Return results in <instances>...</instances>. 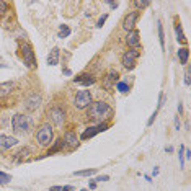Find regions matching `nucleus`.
Here are the masks:
<instances>
[{
	"label": "nucleus",
	"mask_w": 191,
	"mask_h": 191,
	"mask_svg": "<svg viewBox=\"0 0 191 191\" xmlns=\"http://www.w3.org/2000/svg\"><path fill=\"white\" fill-rule=\"evenodd\" d=\"M188 56H189V51H188L186 47H181L180 51H178V59H180L181 64H186L188 62Z\"/></svg>",
	"instance_id": "18"
},
{
	"label": "nucleus",
	"mask_w": 191,
	"mask_h": 191,
	"mask_svg": "<svg viewBox=\"0 0 191 191\" xmlns=\"http://www.w3.org/2000/svg\"><path fill=\"white\" fill-rule=\"evenodd\" d=\"M137 17H139V13H137V12H132V13H129V15H127V17L124 18V21H123L124 30H127V31H134V26H136Z\"/></svg>",
	"instance_id": "10"
},
{
	"label": "nucleus",
	"mask_w": 191,
	"mask_h": 191,
	"mask_svg": "<svg viewBox=\"0 0 191 191\" xmlns=\"http://www.w3.org/2000/svg\"><path fill=\"white\" fill-rule=\"evenodd\" d=\"M108 113H110V106L105 101H95V103H90L88 106V116L91 119H101Z\"/></svg>",
	"instance_id": "2"
},
{
	"label": "nucleus",
	"mask_w": 191,
	"mask_h": 191,
	"mask_svg": "<svg viewBox=\"0 0 191 191\" xmlns=\"http://www.w3.org/2000/svg\"><path fill=\"white\" fill-rule=\"evenodd\" d=\"M126 42H127V44H129L131 47H137L139 42H140V39H139V33H137V31H131L129 34H127V38H126Z\"/></svg>",
	"instance_id": "16"
},
{
	"label": "nucleus",
	"mask_w": 191,
	"mask_h": 191,
	"mask_svg": "<svg viewBox=\"0 0 191 191\" xmlns=\"http://www.w3.org/2000/svg\"><path fill=\"white\" fill-rule=\"evenodd\" d=\"M137 57H139V51H137V49H131V51H126L124 56H123V66H124L126 69H134Z\"/></svg>",
	"instance_id": "6"
},
{
	"label": "nucleus",
	"mask_w": 191,
	"mask_h": 191,
	"mask_svg": "<svg viewBox=\"0 0 191 191\" xmlns=\"http://www.w3.org/2000/svg\"><path fill=\"white\" fill-rule=\"evenodd\" d=\"M183 150H185V147H183V145H180V152H178V159H180V168H183V164H185V162H183Z\"/></svg>",
	"instance_id": "27"
},
{
	"label": "nucleus",
	"mask_w": 191,
	"mask_h": 191,
	"mask_svg": "<svg viewBox=\"0 0 191 191\" xmlns=\"http://www.w3.org/2000/svg\"><path fill=\"white\" fill-rule=\"evenodd\" d=\"M26 108L28 110H36L38 106H39V103H41V96L39 95H36V93H33L30 98H26Z\"/></svg>",
	"instance_id": "13"
},
{
	"label": "nucleus",
	"mask_w": 191,
	"mask_h": 191,
	"mask_svg": "<svg viewBox=\"0 0 191 191\" xmlns=\"http://www.w3.org/2000/svg\"><path fill=\"white\" fill-rule=\"evenodd\" d=\"M61 191H74V186H62Z\"/></svg>",
	"instance_id": "33"
},
{
	"label": "nucleus",
	"mask_w": 191,
	"mask_h": 191,
	"mask_svg": "<svg viewBox=\"0 0 191 191\" xmlns=\"http://www.w3.org/2000/svg\"><path fill=\"white\" fill-rule=\"evenodd\" d=\"M7 66H5V64H0V69H5Z\"/></svg>",
	"instance_id": "39"
},
{
	"label": "nucleus",
	"mask_w": 191,
	"mask_h": 191,
	"mask_svg": "<svg viewBox=\"0 0 191 191\" xmlns=\"http://www.w3.org/2000/svg\"><path fill=\"white\" fill-rule=\"evenodd\" d=\"M61 188H62V186H52L51 191H61Z\"/></svg>",
	"instance_id": "36"
},
{
	"label": "nucleus",
	"mask_w": 191,
	"mask_h": 191,
	"mask_svg": "<svg viewBox=\"0 0 191 191\" xmlns=\"http://www.w3.org/2000/svg\"><path fill=\"white\" fill-rule=\"evenodd\" d=\"M118 72L116 70H110L108 74H106V77H105V80H103V87L106 88V90H111L113 87H115V82H118Z\"/></svg>",
	"instance_id": "9"
},
{
	"label": "nucleus",
	"mask_w": 191,
	"mask_h": 191,
	"mask_svg": "<svg viewBox=\"0 0 191 191\" xmlns=\"http://www.w3.org/2000/svg\"><path fill=\"white\" fill-rule=\"evenodd\" d=\"M185 157H186V159H191V152H189V150H186V154H185Z\"/></svg>",
	"instance_id": "38"
},
{
	"label": "nucleus",
	"mask_w": 191,
	"mask_h": 191,
	"mask_svg": "<svg viewBox=\"0 0 191 191\" xmlns=\"http://www.w3.org/2000/svg\"><path fill=\"white\" fill-rule=\"evenodd\" d=\"M10 180H12V176H10V175H7V173H3V172H0V183H2V185L8 183Z\"/></svg>",
	"instance_id": "26"
},
{
	"label": "nucleus",
	"mask_w": 191,
	"mask_h": 191,
	"mask_svg": "<svg viewBox=\"0 0 191 191\" xmlns=\"http://www.w3.org/2000/svg\"><path fill=\"white\" fill-rule=\"evenodd\" d=\"M13 87H15V83H13V82H2V83H0V96L8 95L10 91L13 90Z\"/></svg>",
	"instance_id": "17"
},
{
	"label": "nucleus",
	"mask_w": 191,
	"mask_h": 191,
	"mask_svg": "<svg viewBox=\"0 0 191 191\" xmlns=\"http://www.w3.org/2000/svg\"><path fill=\"white\" fill-rule=\"evenodd\" d=\"M18 140L15 137L8 136V134H0V150H8V149L15 147Z\"/></svg>",
	"instance_id": "8"
},
{
	"label": "nucleus",
	"mask_w": 191,
	"mask_h": 191,
	"mask_svg": "<svg viewBox=\"0 0 191 191\" xmlns=\"http://www.w3.org/2000/svg\"><path fill=\"white\" fill-rule=\"evenodd\" d=\"M74 82L83 85V87H88V85H93L95 83V77H91L88 74H80V75L74 77Z\"/></svg>",
	"instance_id": "11"
},
{
	"label": "nucleus",
	"mask_w": 191,
	"mask_h": 191,
	"mask_svg": "<svg viewBox=\"0 0 191 191\" xmlns=\"http://www.w3.org/2000/svg\"><path fill=\"white\" fill-rule=\"evenodd\" d=\"M36 139L39 140L41 145H49L52 140V127L49 124H42L36 132Z\"/></svg>",
	"instance_id": "4"
},
{
	"label": "nucleus",
	"mask_w": 191,
	"mask_h": 191,
	"mask_svg": "<svg viewBox=\"0 0 191 191\" xmlns=\"http://www.w3.org/2000/svg\"><path fill=\"white\" fill-rule=\"evenodd\" d=\"M106 18H108V15H103V17H100V20H98V23H96V26H98V28H101V26L105 25V21H106Z\"/></svg>",
	"instance_id": "29"
},
{
	"label": "nucleus",
	"mask_w": 191,
	"mask_h": 191,
	"mask_svg": "<svg viewBox=\"0 0 191 191\" xmlns=\"http://www.w3.org/2000/svg\"><path fill=\"white\" fill-rule=\"evenodd\" d=\"M70 34V28L67 26V25H61V28H59V34L57 36L59 38H67Z\"/></svg>",
	"instance_id": "20"
},
{
	"label": "nucleus",
	"mask_w": 191,
	"mask_h": 191,
	"mask_svg": "<svg viewBox=\"0 0 191 191\" xmlns=\"http://www.w3.org/2000/svg\"><path fill=\"white\" fill-rule=\"evenodd\" d=\"M28 154H30V150H28V149H23V150H21V152H18V154H17V155H18V160H21V159H25V157H26Z\"/></svg>",
	"instance_id": "28"
},
{
	"label": "nucleus",
	"mask_w": 191,
	"mask_h": 191,
	"mask_svg": "<svg viewBox=\"0 0 191 191\" xmlns=\"http://www.w3.org/2000/svg\"><path fill=\"white\" fill-rule=\"evenodd\" d=\"M59 56H61L59 47H52V51L49 52V56H47V64H49V66H57V64H59Z\"/></svg>",
	"instance_id": "14"
},
{
	"label": "nucleus",
	"mask_w": 191,
	"mask_h": 191,
	"mask_svg": "<svg viewBox=\"0 0 191 191\" xmlns=\"http://www.w3.org/2000/svg\"><path fill=\"white\" fill-rule=\"evenodd\" d=\"M185 83L189 85V70H186V74H185Z\"/></svg>",
	"instance_id": "32"
},
{
	"label": "nucleus",
	"mask_w": 191,
	"mask_h": 191,
	"mask_svg": "<svg viewBox=\"0 0 191 191\" xmlns=\"http://www.w3.org/2000/svg\"><path fill=\"white\" fill-rule=\"evenodd\" d=\"M3 12H7V3L0 2V13H3Z\"/></svg>",
	"instance_id": "31"
},
{
	"label": "nucleus",
	"mask_w": 191,
	"mask_h": 191,
	"mask_svg": "<svg viewBox=\"0 0 191 191\" xmlns=\"http://www.w3.org/2000/svg\"><path fill=\"white\" fill-rule=\"evenodd\" d=\"M90 103H91V95H90L88 90H80L79 93L75 95V101H74V105H75L79 110L88 108Z\"/></svg>",
	"instance_id": "5"
},
{
	"label": "nucleus",
	"mask_w": 191,
	"mask_h": 191,
	"mask_svg": "<svg viewBox=\"0 0 191 191\" xmlns=\"http://www.w3.org/2000/svg\"><path fill=\"white\" fill-rule=\"evenodd\" d=\"M175 33H176V39H178V41H181V42L186 41V38H185V34H183V30H181L180 25L175 26Z\"/></svg>",
	"instance_id": "22"
},
{
	"label": "nucleus",
	"mask_w": 191,
	"mask_h": 191,
	"mask_svg": "<svg viewBox=\"0 0 191 191\" xmlns=\"http://www.w3.org/2000/svg\"><path fill=\"white\" fill-rule=\"evenodd\" d=\"M96 173V168H87V170H79V172H75L74 175L75 176H91Z\"/></svg>",
	"instance_id": "19"
},
{
	"label": "nucleus",
	"mask_w": 191,
	"mask_h": 191,
	"mask_svg": "<svg viewBox=\"0 0 191 191\" xmlns=\"http://www.w3.org/2000/svg\"><path fill=\"white\" fill-rule=\"evenodd\" d=\"M175 127H176V129H178V131H180V119H178V118H176V119H175Z\"/></svg>",
	"instance_id": "35"
},
{
	"label": "nucleus",
	"mask_w": 191,
	"mask_h": 191,
	"mask_svg": "<svg viewBox=\"0 0 191 191\" xmlns=\"http://www.w3.org/2000/svg\"><path fill=\"white\" fill-rule=\"evenodd\" d=\"M12 126L17 132H30L33 127V119L26 115H15L12 119Z\"/></svg>",
	"instance_id": "1"
},
{
	"label": "nucleus",
	"mask_w": 191,
	"mask_h": 191,
	"mask_svg": "<svg viewBox=\"0 0 191 191\" xmlns=\"http://www.w3.org/2000/svg\"><path fill=\"white\" fill-rule=\"evenodd\" d=\"M64 145H66V144H64V140H62V139H61V140H57V144H56V145H54V147H52L51 150H49V152L46 154V155H52V154H56V152H59Z\"/></svg>",
	"instance_id": "21"
},
{
	"label": "nucleus",
	"mask_w": 191,
	"mask_h": 191,
	"mask_svg": "<svg viewBox=\"0 0 191 191\" xmlns=\"http://www.w3.org/2000/svg\"><path fill=\"white\" fill-rule=\"evenodd\" d=\"M51 118H52V121L56 126H62L64 123V111L61 108H52L51 110Z\"/></svg>",
	"instance_id": "12"
},
{
	"label": "nucleus",
	"mask_w": 191,
	"mask_h": 191,
	"mask_svg": "<svg viewBox=\"0 0 191 191\" xmlns=\"http://www.w3.org/2000/svg\"><path fill=\"white\" fill-rule=\"evenodd\" d=\"M106 129H108V124H106V123L98 124V126H91V127H88L87 131H83L82 140H87V139L93 137V136H96V134H100V132H103V131H106Z\"/></svg>",
	"instance_id": "7"
},
{
	"label": "nucleus",
	"mask_w": 191,
	"mask_h": 191,
	"mask_svg": "<svg viewBox=\"0 0 191 191\" xmlns=\"http://www.w3.org/2000/svg\"><path fill=\"white\" fill-rule=\"evenodd\" d=\"M159 38H160V46L164 49L165 47V38H164V26H162V23H159Z\"/></svg>",
	"instance_id": "23"
},
{
	"label": "nucleus",
	"mask_w": 191,
	"mask_h": 191,
	"mask_svg": "<svg viewBox=\"0 0 191 191\" xmlns=\"http://www.w3.org/2000/svg\"><path fill=\"white\" fill-rule=\"evenodd\" d=\"M82 191H88V189H82Z\"/></svg>",
	"instance_id": "40"
},
{
	"label": "nucleus",
	"mask_w": 191,
	"mask_h": 191,
	"mask_svg": "<svg viewBox=\"0 0 191 191\" xmlns=\"http://www.w3.org/2000/svg\"><path fill=\"white\" fill-rule=\"evenodd\" d=\"M108 180H110V176L108 175H103V176H98L95 181H108Z\"/></svg>",
	"instance_id": "30"
},
{
	"label": "nucleus",
	"mask_w": 191,
	"mask_h": 191,
	"mask_svg": "<svg viewBox=\"0 0 191 191\" xmlns=\"http://www.w3.org/2000/svg\"><path fill=\"white\" fill-rule=\"evenodd\" d=\"M64 144L69 147H77V136L74 131H67L66 136H64Z\"/></svg>",
	"instance_id": "15"
},
{
	"label": "nucleus",
	"mask_w": 191,
	"mask_h": 191,
	"mask_svg": "<svg viewBox=\"0 0 191 191\" xmlns=\"http://www.w3.org/2000/svg\"><path fill=\"white\" fill-rule=\"evenodd\" d=\"M21 57H23V62L28 69H34L36 67V59H34V52L30 44L23 42L21 44Z\"/></svg>",
	"instance_id": "3"
},
{
	"label": "nucleus",
	"mask_w": 191,
	"mask_h": 191,
	"mask_svg": "<svg viewBox=\"0 0 191 191\" xmlns=\"http://www.w3.org/2000/svg\"><path fill=\"white\" fill-rule=\"evenodd\" d=\"M116 88L121 91V93H126L127 90H129V87H127V83H124V82H118L116 83Z\"/></svg>",
	"instance_id": "24"
},
{
	"label": "nucleus",
	"mask_w": 191,
	"mask_h": 191,
	"mask_svg": "<svg viewBox=\"0 0 191 191\" xmlns=\"http://www.w3.org/2000/svg\"><path fill=\"white\" fill-rule=\"evenodd\" d=\"M95 186H96V183H95V181H91V183H90V189H93Z\"/></svg>",
	"instance_id": "37"
},
{
	"label": "nucleus",
	"mask_w": 191,
	"mask_h": 191,
	"mask_svg": "<svg viewBox=\"0 0 191 191\" xmlns=\"http://www.w3.org/2000/svg\"><path fill=\"white\" fill-rule=\"evenodd\" d=\"M134 5H136L137 8H145V7L150 5V2H147V0H136V2H134Z\"/></svg>",
	"instance_id": "25"
},
{
	"label": "nucleus",
	"mask_w": 191,
	"mask_h": 191,
	"mask_svg": "<svg viewBox=\"0 0 191 191\" xmlns=\"http://www.w3.org/2000/svg\"><path fill=\"white\" fill-rule=\"evenodd\" d=\"M106 3H108L111 8H116V7H118V2H106Z\"/></svg>",
	"instance_id": "34"
}]
</instances>
